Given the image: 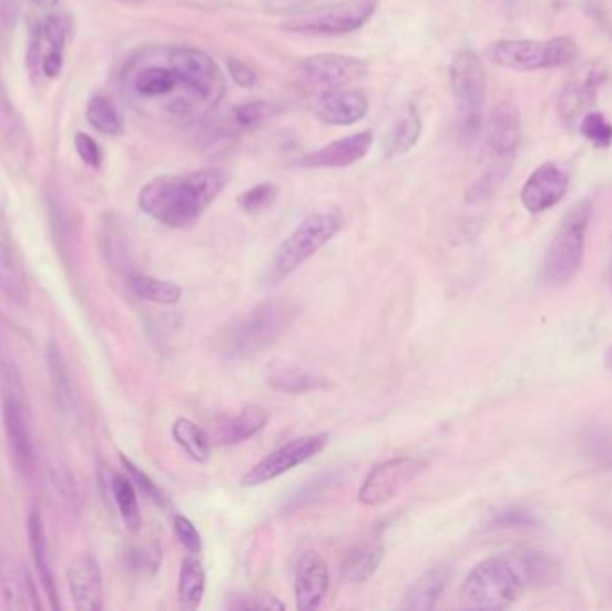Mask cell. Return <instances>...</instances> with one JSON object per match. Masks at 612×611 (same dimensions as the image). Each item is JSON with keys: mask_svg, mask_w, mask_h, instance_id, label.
Wrapping results in <instances>:
<instances>
[{"mask_svg": "<svg viewBox=\"0 0 612 611\" xmlns=\"http://www.w3.org/2000/svg\"><path fill=\"white\" fill-rule=\"evenodd\" d=\"M128 284H130V291L135 298L149 302V304L176 305L183 298L182 285L160 281L154 276L131 275Z\"/></svg>", "mask_w": 612, "mask_h": 611, "instance_id": "cell-30", "label": "cell"}, {"mask_svg": "<svg viewBox=\"0 0 612 611\" xmlns=\"http://www.w3.org/2000/svg\"><path fill=\"white\" fill-rule=\"evenodd\" d=\"M172 438L185 450L186 456L195 462L208 461L210 438L206 430L186 418H177L172 425Z\"/></svg>", "mask_w": 612, "mask_h": 611, "instance_id": "cell-31", "label": "cell"}, {"mask_svg": "<svg viewBox=\"0 0 612 611\" xmlns=\"http://www.w3.org/2000/svg\"><path fill=\"white\" fill-rule=\"evenodd\" d=\"M162 563V551L159 547H131L125 552V564L128 569L136 574H154Z\"/></svg>", "mask_w": 612, "mask_h": 611, "instance_id": "cell-40", "label": "cell"}, {"mask_svg": "<svg viewBox=\"0 0 612 611\" xmlns=\"http://www.w3.org/2000/svg\"><path fill=\"white\" fill-rule=\"evenodd\" d=\"M31 2L40 10H52V8H57L60 0H31Z\"/></svg>", "mask_w": 612, "mask_h": 611, "instance_id": "cell-47", "label": "cell"}, {"mask_svg": "<svg viewBox=\"0 0 612 611\" xmlns=\"http://www.w3.org/2000/svg\"><path fill=\"white\" fill-rule=\"evenodd\" d=\"M451 95L465 135H477L488 98V78L482 60L473 51H460L450 67Z\"/></svg>", "mask_w": 612, "mask_h": 611, "instance_id": "cell-8", "label": "cell"}, {"mask_svg": "<svg viewBox=\"0 0 612 611\" xmlns=\"http://www.w3.org/2000/svg\"><path fill=\"white\" fill-rule=\"evenodd\" d=\"M575 40L568 37L550 40H500L488 49V58L501 69L516 72L564 69L579 58Z\"/></svg>", "mask_w": 612, "mask_h": 611, "instance_id": "cell-6", "label": "cell"}, {"mask_svg": "<svg viewBox=\"0 0 612 611\" xmlns=\"http://www.w3.org/2000/svg\"><path fill=\"white\" fill-rule=\"evenodd\" d=\"M384 560V547L375 541H366L353 547L344 556L340 564V576L346 583H364L375 574Z\"/></svg>", "mask_w": 612, "mask_h": 611, "instance_id": "cell-27", "label": "cell"}, {"mask_svg": "<svg viewBox=\"0 0 612 611\" xmlns=\"http://www.w3.org/2000/svg\"><path fill=\"white\" fill-rule=\"evenodd\" d=\"M376 8V0H340L290 17L282 24V29L306 37H343L364 28L371 20Z\"/></svg>", "mask_w": 612, "mask_h": 611, "instance_id": "cell-9", "label": "cell"}, {"mask_svg": "<svg viewBox=\"0 0 612 611\" xmlns=\"http://www.w3.org/2000/svg\"><path fill=\"white\" fill-rule=\"evenodd\" d=\"M0 285L17 304H23L28 296V282L19 262L14 261L8 247L0 246Z\"/></svg>", "mask_w": 612, "mask_h": 611, "instance_id": "cell-35", "label": "cell"}, {"mask_svg": "<svg viewBox=\"0 0 612 611\" xmlns=\"http://www.w3.org/2000/svg\"><path fill=\"white\" fill-rule=\"evenodd\" d=\"M70 593L75 610L99 611L104 604V587L102 572L98 561L92 556H78L67 569Z\"/></svg>", "mask_w": 612, "mask_h": 611, "instance_id": "cell-19", "label": "cell"}, {"mask_svg": "<svg viewBox=\"0 0 612 611\" xmlns=\"http://www.w3.org/2000/svg\"><path fill=\"white\" fill-rule=\"evenodd\" d=\"M131 89L162 104L169 119L191 122L208 115L226 95V78L214 58L195 48L163 49L131 74Z\"/></svg>", "mask_w": 612, "mask_h": 611, "instance_id": "cell-1", "label": "cell"}, {"mask_svg": "<svg viewBox=\"0 0 612 611\" xmlns=\"http://www.w3.org/2000/svg\"><path fill=\"white\" fill-rule=\"evenodd\" d=\"M568 174L553 162L539 165L521 189V203L530 214H541L561 203L567 196Z\"/></svg>", "mask_w": 612, "mask_h": 611, "instance_id": "cell-15", "label": "cell"}, {"mask_svg": "<svg viewBox=\"0 0 612 611\" xmlns=\"http://www.w3.org/2000/svg\"><path fill=\"white\" fill-rule=\"evenodd\" d=\"M605 368H608L609 371H612V346L608 352H605Z\"/></svg>", "mask_w": 612, "mask_h": 611, "instance_id": "cell-48", "label": "cell"}, {"mask_svg": "<svg viewBox=\"0 0 612 611\" xmlns=\"http://www.w3.org/2000/svg\"><path fill=\"white\" fill-rule=\"evenodd\" d=\"M367 74V63L363 58L340 52H319L302 60L297 65V75L308 89L317 92L346 89Z\"/></svg>", "mask_w": 612, "mask_h": 611, "instance_id": "cell-11", "label": "cell"}, {"mask_svg": "<svg viewBox=\"0 0 612 611\" xmlns=\"http://www.w3.org/2000/svg\"><path fill=\"white\" fill-rule=\"evenodd\" d=\"M278 113V106L271 101H247L235 110V122L241 130L255 131L264 126Z\"/></svg>", "mask_w": 612, "mask_h": 611, "instance_id": "cell-36", "label": "cell"}, {"mask_svg": "<svg viewBox=\"0 0 612 611\" xmlns=\"http://www.w3.org/2000/svg\"><path fill=\"white\" fill-rule=\"evenodd\" d=\"M448 569L445 564L431 567L425 574L419 576L410 587L407 588L404 599L399 602V610L405 611H430L436 608L437 601L445 592L448 581Z\"/></svg>", "mask_w": 612, "mask_h": 611, "instance_id": "cell-23", "label": "cell"}, {"mask_svg": "<svg viewBox=\"0 0 612 611\" xmlns=\"http://www.w3.org/2000/svg\"><path fill=\"white\" fill-rule=\"evenodd\" d=\"M527 584H548L555 581L559 567L550 556L538 551H520L514 554Z\"/></svg>", "mask_w": 612, "mask_h": 611, "instance_id": "cell-33", "label": "cell"}, {"mask_svg": "<svg viewBox=\"0 0 612 611\" xmlns=\"http://www.w3.org/2000/svg\"><path fill=\"white\" fill-rule=\"evenodd\" d=\"M267 384L274 391L287 393V395H303V393L316 391L328 386L323 375L302 368V366L278 365L267 375Z\"/></svg>", "mask_w": 612, "mask_h": 611, "instance_id": "cell-26", "label": "cell"}, {"mask_svg": "<svg viewBox=\"0 0 612 611\" xmlns=\"http://www.w3.org/2000/svg\"><path fill=\"white\" fill-rule=\"evenodd\" d=\"M329 588V569L319 552L308 551L299 558L294 581L297 610H317Z\"/></svg>", "mask_w": 612, "mask_h": 611, "instance_id": "cell-18", "label": "cell"}, {"mask_svg": "<svg viewBox=\"0 0 612 611\" xmlns=\"http://www.w3.org/2000/svg\"><path fill=\"white\" fill-rule=\"evenodd\" d=\"M47 366H49V378H51L52 395L58 407L67 415H74L75 398L70 384L69 369H67L65 357L61 354L58 343H49L47 346Z\"/></svg>", "mask_w": 612, "mask_h": 611, "instance_id": "cell-29", "label": "cell"}, {"mask_svg": "<svg viewBox=\"0 0 612 611\" xmlns=\"http://www.w3.org/2000/svg\"><path fill=\"white\" fill-rule=\"evenodd\" d=\"M2 420H4L6 438L10 444L14 465L22 476H31L37 467V450H34L33 432L29 424L26 391L14 368L4 369Z\"/></svg>", "mask_w": 612, "mask_h": 611, "instance_id": "cell-10", "label": "cell"}, {"mask_svg": "<svg viewBox=\"0 0 612 611\" xmlns=\"http://www.w3.org/2000/svg\"><path fill=\"white\" fill-rule=\"evenodd\" d=\"M422 133V118L418 108L407 104L396 113L384 135L381 150L389 160L401 159L418 145Z\"/></svg>", "mask_w": 612, "mask_h": 611, "instance_id": "cell-22", "label": "cell"}, {"mask_svg": "<svg viewBox=\"0 0 612 611\" xmlns=\"http://www.w3.org/2000/svg\"><path fill=\"white\" fill-rule=\"evenodd\" d=\"M226 65L227 72L232 74L233 81L238 86H242V89H253L255 86L258 74L247 61L238 60V58H227Z\"/></svg>", "mask_w": 612, "mask_h": 611, "instance_id": "cell-45", "label": "cell"}, {"mask_svg": "<svg viewBox=\"0 0 612 611\" xmlns=\"http://www.w3.org/2000/svg\"><path fill=\"white\" fill-rule=\"evenodd\" d=\"M86 121L93 130L102 135H119L122 131L121 113L116 112L115 104L106 95H93L86 106Z\"/></svg>", "mask_w": 612, "mask_h": 611, "instance_id": "cell-34", "label": "cell"}, {"mask_svg": "<svg viewBox=\"0 0 612 611\" xmlns=\"http://www.w3.org/2000/svg\"><path fill=\"white\" fill-rule=\"evenodd\" d=\"M611 285H612V257H611Z\"/></svg>", "mask_w": 612, "mask_h": 611, "instance_id": "cell-50", "label": "cell"}, {"mask_svg": "<svg viewBox=\"0 0 612 611\" xmlns=\"http://www.w3.org/2000/svg\"><path fill=\"white\" fill-rule=\"evenodd\" d=\"M580 133L599 150L612 145V124L603 113L588 112L579 122Z\"/></svg>", "mask_w": 612, "mask_h": 611, "instance_id": "cell-38", "label": "cell"}, {"mask_svg": "<svg viewBox=\"0 0 612 611\" xmlns=\"http://www.w3.org/2000/svg\"><path fill=\"white\" fill-rule=\"evenodd\" d=\"M0 584H2L6 607L10 610H40L42 608L33 578L10 556L0 558Z\"/></svg>", "mask_w": 612, "mask_h": 611, "instance_id": "cell-21", "label": "cell"}, {"mask_svg": "<svg viewBox=\"0 0 612 611\" xmlns=\"http://www.w3.org/2000/svg\"><path fill=\"white\" fill-rule=\"evenodd\" d=\"M593 217L591 200L577 201L562 217L544 255L543 276L548 287H564L575 278L584 261L585 235Z\"/></svg>", "mask_w": 612, "mask_h": 611, "instance_id": "cell-4", "label": "cell"}, {"mask_svg": "<svg viewBox=\"0 0 612 611\" xmlns=\"http://www.w3.org/2000/svg\"><path fill=\"white\" fill-rule=\"evenodd\" d=\"M369 113V99L360 90L335 89L320 92L316 103V115L328 126H355Z\"/></svg>", "mask_w": 612, "mask_h": 611, "instance_id": "cell-17", "label": "cell"}, {"mask_svg": "<svg viewBox=\"0 0 612 611\" xmlns=\"http://www.w3.org/2000/svg\"><path fill=\"white\" fill-rule=\"evenodd\" d=\"M278 197V189L273 183H258L255 187L247 189L238 196L237 203L244 214H261L273 206Z\"/></svg>", "mask_w": 612, "mask_h": 611, "instance_id": "cell-39", "label": "cell"}, {"mask_svg": "<svg viewBox=\"0 0 612 611\" xmlns=\"http://www.w3.org/2000/svg\"><path fill=\"white\" fill-rule=\"evenodd\" d=\"M328 432L299 436V438L285 444L284 447H279L278 450H274L269 456H265L262 461L256 462L255 467L249 468L246 476L242 477V486L255 488V486L274 481L308 459L316 458L317 454L328 447Z\"/></svg>", "mask_w": 612, "mask_h": 611, "instance_id": "cell-12", "label": "cell"}, {"mask_svg": "<svg viewBox=\"0 0 612 611\" xmlns=\"http://www.w3.org/2000/svg\"><path fill=\"white\" fill-rule=\"evenodd\" d=\"M172 526H174V534H176L177 540L182 541V546L185 547L186 551L195 556L203 552V540H201L200 531H197L192 520L183 517V515H176Z\"/></svg>", "mask_w": 612, "mask_h": 611, "instance_id": "cell-42", "label": "cell"}, {"mask_svg": "<svg viewBox=\"0 0 612 611\" xmlns=\"http://www.w3.org/2000/svg\"><path fill=\"white\" fill-rule=\"evenodd\" d=\"M75 153L80 156L84 165H89L93 171H99L102 165V151L98 142L93 141L89 133H75L74 136Z\"/></svg>", "mask_w": 612, "mask_h": 611, "instance_id": "cell-43", "label": "cell"}, {"mask_svg": "<svg viewBox=\"0 0 612 611\" xmlns=\"http://www.w3.org/2000/svg\"><path fill=\"white\" fill-rule=\"evenodd\" d=\"M293 308L282 302H265L253 308L246 318L233 325L224 337V357L242 363L273 345L290 323Z\"/></svg>", "mask_w": 612, "mask_h": 611, "instance_id": "cell-7", "label": "cell"}, {"mask_svg": "<svg viewBox=\"0 0 612 611\" xmlns=\"http://www.w3.org/2000/svg\"><path fill=\"white\" fill-rule=\"evenodd\" d=\"M121 2H130V4H136L140 0H121Z\"/></svg>", "mask_w": 612, "mask_h": 611, "instance_id": "cell-49", "label": "cell"}, {"mask_svg": "<svg viewBox=\"0 0 612 611\" xmlns=\"http://www.w3.org/2000/svg\"><path fill=\"white\" fill-rule=\"evenodd\" d=\"M608 69L602 63H590L571 75L557 101V113L568 126H575L590 112L602 84L608 81Z\"/></svg>", "mask_w": 612, "mask_h": 611, "instance_id": "cell-14", "label": "cell"}, {"mask_svg": "<svg viewBox=\"0 0 612 611\" xmlns=\"http://www.w3.org/2000/svg\"><path fill=\"white\" fill-rule=\"evenodd\" d=\"M121 459L135 488H139L147 499L153 500L154 505L160 506V508H165V506H167V499H165V495H163V491L156 486V482H154L151 477L145 476L144 471L140 470L135 462H131L125 456H121Z\"/></svg>", "mask_w": 612, "mask_h": 611, "instance_id": "cell-41", "label": "cell"}, {"mask_svg": "<svg viewBox=\"0 0 612 611\" xmlns=\"http://www.w3.org/2000/svg\"><path fill=\"white\" fill-rule=\"evenodd\" d=\"M533 522L536 520H533L532 515L518 508L503 509L492 520L497 528H529L530 523Z\"/></svg>", "mask_w": 612, "mask_h": 611, "instance_id": "cell-46", "label": "cell"}, {"mask_svg": "<svg viewBox=\"0 0 612 611\" xmlns=\"http://www.w3.org/2000/svg\"><path fill=\"white\" fill-rule=\"evenodd\" d=\"M523 136L520 110L510 101H501L492 108L488 121V142L498 159H510L518 151Z\"/></svg>", "mask_w": 612, "mask_h": 611, "instance_id": "cell-20", "label": "cell"}, {"mask_svg": "<svg viewBox=\"0 0 612 611\" xmlns=\"http://www.w3.org/2000/svg\"><path fill=\"white\" fill-rule=\"evenodd\" d=\"M110 488H112L113 500H115L116 509H119L125 526L131 531H136L142 526V513H140L135 485L130 477L115 473L110 482Z\"/></svg>", "mask_w": 612, "mask_h": 611, "instance_id": "cell-32", "label": "cell"}, {"mask_svg": "<svg viewBox=\"0 0 612 611\" xmlns=\"http://www.w3.org/2000/svg\"><path fill=\"white\" fill-rule=\"evenodd\" d=\"M206 592V570L197 556H186L180 569V581H177V599L183 610H197L203 602Z\"/></svg>", "mask_w": 612, "mask_h": 611, "instance_id": "cell-28", "label": "cell"}, {"mask_svg": "<svg viewBox=\"0 0 612 611\" xmlns=\"http://www.w3.org/2000/svg\"><path fill=\"white\" fill-rule=\"evenodd\" d=\"M227 610H285L284 602L278 598H274L271 593H255L249 598H241L238 601H233L227 604Z\"/></svg>", "mask_w": 612, "mask_h": 611, "instance_id": "cell-44", "label": "cell"}, {"mask_svg": "<svg viewBox=\"0 0 612 611\" xmlns=\"http://www.w3.org/2000/svg\"><path fill=\"white\" fill-rule=\"evenodd\" d=\"M343 224V214L337 208H323L305 217L274 253L269 267L271 281L282 282L296 273L339 234Z\"/></svg>", "mask_w": 612, "mask_h": 611, "instance_id": "cell-5", "label": "cell"}, {"mask_svg": "<svg viewBox=\"0 0 612 611\" xmlns=\"http://www.w3.org/2000/svg\"><path fill=\"white\" fill-rule=\"evenodd\" d=\"M226 183V174L218 169L163 174L153 177L140 191V211L169 228H191L217 200Z\"/></svg>", "mask_w": 612, "mask_h": 611, "instance_id": "cell-2", "label": "cell"}, {"mask_svg": "<svg viewBox=\"0 0 612 611\" xmlns=\"http://www.w3.org/2000/svg\"><path fill=\"white\" fill-rule=\"evenodd\" d=\"M527 581L514 554L480 561L462 584V602L471 610H507L520 601Z\"/></svg>", "mask_w": 612, "mask_h": 611, "instance_id": "cell-3", "label": "cell"}, {"mask_svg": "<svg viewBox=\"0 0 612 611\" xmlns=\"http://www.w3.org/2000/svg\"><path fill=\"white\" fill-rule=\"evenodd\" d=\"M425 468L427 462L418 458H396L376 465L358 490V502L367 508L386 505L425 471Z\"/></svg>", "mask_w": 612, "mask_h": 611, "instance_id": "cell-13", "label": "cell"}, {"mask_svg": "<svg viewBox=\"0 0 612 611\" xmlns=\"http://www.w3.org/2000/svg\"><path fill=\"white\" fill-rule=\"evenodd\" d=\"M28 531L38 578L42 581L43 590H45L47 599L51 602V607L58 610V608H60V598H58L57 581H54V574H52L45 528H43L42 518H40L37 511L29 515Z\"/></svg>", "mask_w": 612, "mask_h": 611, "instance_id": "cell-25", "label": "cell"}, {"mask_svg": "<svg viewBox=\"0 0 612 611\" xmlns=\"http://www.w3.org/2000/svg\"><path fill=\"white\" fill-rule=\"evenodd\" d=\"M373 136L371 131H363L355 135L343 136L337 141L329 142L320 150L312 151L297 160V165L302 169H344L358 164L360 160L366 159L371 151Z\"/></svg>", "mask_w": 612, "mask_h": 611, "instance_id": "cell-16", "label": "cell"}, {"mask_svg": "<svg viewBox=\"0 0 612 611\" xmlns=\"http://www.w3.org/2000/svg\"><path fill=\"white\" fill-rule=\"evenodd\" d=\"M269 411L262 406L251 404L244 407L237 416L224 418L218 425L217 438L224 445L244 444L247 439L261 435L269 424Z\"/></svg>", "mask_w": 612, "mask_h": 611, "instance_id": "cell-24", "label": "cell"}, {"mask_svg": "<svg viewBox=\"0 0 612 611\" xmlns=\"http://www.w3.org/2000/svg\"><path fill=\"white\" fill-rule=\"evenodd\" d=\"M506 160L510 159H500L497 165H492L482 176L478 177L477 183L466 194L468 203H482L498 191V187L506 180L507 173H509L510 167L509 164H506Z\"/></svg>", "mask_w": 612, "mask_h": 611, "instance_id": "cell-37", "label": "cell"}]
</instances>
